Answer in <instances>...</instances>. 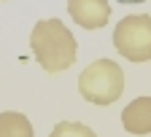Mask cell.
Instances as JSON below:
<instances>
[{"mask_svg":"<svg viewBox=\"0 0 151 137\" xmlns=\"http://www.w3.org/2000/svg\"><path fill=\"white\" fill-rule=\"evenodd\" d=\"M68 11L73 22L84 30H100L111 19L108 0H68Z\"/></svg>","mask_w":151,"mask_h":137,"instance_id":"277c9868","label":"cell"},{"mask_svg":"<svg viewBox=\"0 0 151 137\" xmlns=\"http://www.w3.org/2000/svg\"><path fill=\"white\" fill-rule=\"evenodd\" d=\"M0 137H32V124L27 116L6 110L0 113Z\"/></svg>","mask_w":151,"mask_h":137,"instance_id":"8992f818","label":"cell"},{"mask_svg":"<svg viewBox=\"0 0 151 137\" xmlns=\"http://www.w3.org/2000/svg\"><path fill=\"white\" fill-rule=\"evenodd\" d=\"M78 91L92 105H111L124 91V73L113 59H94L78 75Z\"/></svg>","mask_w":151,"mask_h":137,"instance_id":"7a4b0ae2","label":"cell"},{"mask_svg":"<svg viewBox=\"0 0 151 137\" xmlns=\"http://www.w3.org/2000/svg\"><path fill=\"white\" fill-rule=\"evenodd\" d=\"M30 49H32V56L38 59V65L46 73L68 70L76 62V54H78L73 32L60 19H41V22L32 27Z\"/></svg>","mask_w":151,"mask_h":137,"instance_id":"6da1fadb","label":"cell"},{"mask_svg":"<svg viewBox=\"0 0 151 137\" xmlns=\"http://www.w3.org/2000/svg\"><path fill=\"white\" fill-rule=\"evenodd\" d=\"M119 3H124V6H129V3H146V0H119Z\"/></svg>","mask_w":151,"mask_h":137,"instance_id":"ba28073f","label":"cell"},{"mask_svg":"<svg viewBox=\"0 0 151 137\" xmlns=\"http://www.w3.org/2000/svg\"><path fill=\"white\" fill-rule=\"evenodd\" d=\"M49 137H97L86 124H78V121H60Z\"/></svg>","mask_w":151,"mask_h":137,"instance_id":"52a82bcc","label":"cell"},{"mask_svg":"<svg viewBox=\"0 0 151 137\" xmlns=\"http://www.w3.org/2000/svg\"><path fill=\"white\" fill-rule=\"evenodd\" d=\"M122 124L129 134H151V97H138L122 110Z\"/></svg>","mask_w":151,"mask_h":137,"instance_id":"5b68a950","label":"cell"},{"mask_svg":"<svg viewBox=\"0 0 151 137\" xmlns=\"http://www.w3.org/2000/svg\"><path fill=\"white\" fill-rule=\"evenodd\" d=\"M113 49L129 62H148L151 59V16L148 14L124 16L113 27Z\"/></svg>","mask_w":151,"mask_h":137,"instance_id":"3957f363","label":"cell"}]
</instances>
